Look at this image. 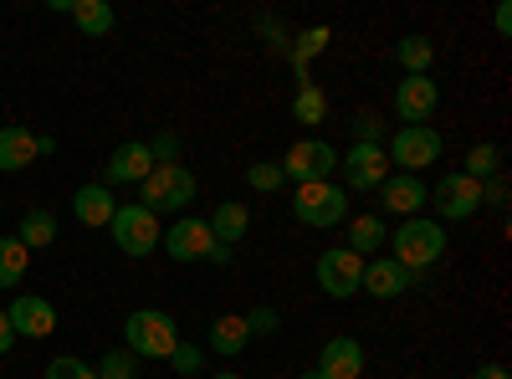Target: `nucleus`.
Listing matches in <instances>:
<instances>
[{"label": "nucleus", "instance_id": "f257e3e1", "mask_svg": "<svg viewBox=\"0 0 512 379\" xmlns=\"http://www.w3.org/2000/svg\"><path fill=\"white\" fill-rule=\"evenodd\" d=\"M384 246H395L390 257L415 277V272H425L431 262H441V251H446V226L431 221V216H410V221H400V231L384 241Z\"/></svg>", "mask_w": 512, "mask_h": 379}, {"label": "nucleus", "instance_id": "f03ea898", "mask_svg": "<svg viewBox=\"0 0 512 379\" xmlns=\"http://www.w3.org/2000/svg\"><path fill=\"white\" fill-rule=\"evenodd\" d=\"M180 344V328L169 313L159 308H139V313H128L123 318V349L134 354V359H169Z\"/></svg>", "mask_w": 512, "mask_h": 379}, {"label": "nucleus", "instance_id": "7ed1b4c3", "mask_svg": "<svg viewBox=\"0 0 512 379\" xmlns=\"http://www.w3.org/2000/svg\"><path fill=\"white\" fill-rule=\"evenodd\" d=\"M292 216L303 221V226H338V221H349V190L344 185H333V180H313V185H297L292 190Z\"/></svg>", "mask_w": 512, "mask_h": 379}, {"label": "nucleus", "instance_id": "20e7f679", "mask_svg": "<svg viewBox=\"0 0 512 379\" xmlns=\"http://www.w3.org/2000/svg\"><path fill=\"white\" fill-rule=\"evenodd\" d=\"M384 159L400 164L405 175H420V170H431V164L441 159V134L431 129V123H400L395 139L384 144Z\"/></svg>", "mask_w": 512, "mask_h": 379}, {"label": "nucleus", "instance_id": "39448f33", "mask_svg": "<svg viewBox=\"0 0 512 379\" xmlns=\"http://www.w3.org/2000/svg\"><path fill=\"white\" fill-rule=\"evenodd\" d=\"M144 190V210H154V216H164V210H185L195 205V175L185 170V164H154L149 180L139 185Z\"/></svg>", "mask_w": 512, "mask_h": 379}, {"label": "nucleus", "instance_id": "423d86ee", "mask_svg": "<svg viewBox=\"0 0 512 379\" xmlns=\"http://www.w3.org/2000/svg\"><path fill=\"white\" fill-rule=\"evenodd\" d=\"M108 226H113V241H118L123 257H149V251L164 241L159 216H154V210H144V205H118Z\"/></svg>", "mask_w": 512, "mask_h": 379}, {"label": "nucleus", "instance_id": "0eeeda50", "mask_svg": "<svg viewBox=\"0 0 512 379\" xmlns=\"http://www.w3.org/2000/svg\"><path fill=\"white\" fill-rule=\"evenodd\" d=\"M318 287L328 292V298H354V292L364 287V257L349 246H328L318 257Z\"/></svg>", "mask_w": 512, "mask_h": 379}, {"label": "nucleus", "instance_id": "6e6552de", "mask_svg": "<svg viewBox=\"0 0 512 379\" xmlns=\"http://www.w3.org/2000/svg\"><path fill=\"white\" fill-rule=\"evenodd\" d=\"M338 170V149L328 139H297L282 159V175L297 180V185H313V180H328Z\"/></svg>", "mask_w": 512, "mask_h": 379}, {"label": "nucleus", "instance_id": "1a4fd4ad", "mask_svg": "<svg viewBox=\"0 0 512 379\" xmlns=\"http://www.w3.org/2000/svg\"><path fill=\"white\" fill-rule=\"evenodd\" d=\"M425 200H436L441 221H466V216H477V210H482V180L451 170V175H441V185L425 195Z\"/></svg>", "mask_w": 512, "mask_h": 379}, {"label": "nucleus", "instance_id": "9d476101", "mask_svg": "<svg viewBox=\"0 0 512 379\" xmlns=\"http://www.w3.org/2000/svg\"><path fill=\"white\" fill-rule=\"evenodd\" d=\"M338 170H344V190H379L390 175V159H384V144H354L338 159Z\"/></svg>", "mask_w": 512, "mask_h": 379}, {"label": "nucleus", "instance_id": "9b49d317", "mask_svg": "<svg viewBox=\"0 0 512 379\" xmlns=\"http://www.w3.org/2000/svg\"><path fill=\"white\" fill-rule=\"evenodd\" d=\"M175 262H205L210 251H216V236H210V226L200 221V216H180L175 226L164 231V241H159Z\"/></svg>", "mask_w": 512, "mask_h": 379}, {"label": "nucleus", "instance_id": "f8f14e48", "mask_svg": "<svg viewBox=\"0 0 512 379\" xmlns=\"http://www.w3.org/2000/svg\"><path fill=\"white\" fill-rule=\"evenodd\" d=\"M441 108V82L425 72V77H405L395 88V113L400 123H431V113Z\"/></svg>", "mask_w": 512, "mask_h": 379}, {"label": "nucleus", "instance_id": "ddd939ff", "mask_svg": "<svg viewBox=\"0 0 512 379\" xmlns=\"http://www.w3.org/2000/svg\"><path fill=\"white\" fill-rule=\"evenodd\" d=\"M149 170H154L149 144L128 139V144H118V149H113V159L103 164V185H108V190H113V185H144V180H149Z\"/></svg>", "mask_w": 512, "mask_h": 379}, {"label": "nucleus", "instance_id": "4468645a", "mask_svg": "<svg viewBox=\"0 0 512 379\" xmlns=\"http://www.w3.org/2000/svg\"><path fill=\"white\" fill-rule=\"evenodd\" d=\"M11 328H16V339H52L57 333V308L47 298H31V292H21V298L6 308Z\"/></svg>", "mask_w": 512, "mask_h": 379}, {"label": "nucleus", "instance_id": "2eb2a0df", "mask_svg": "<svg viewBox=\"0 0 512 379\" xmlns=\"http://www.w3.org/2000/svg\"><path fill=\"white\" fill-rule=\"evenodd\" d=\"M318 374L323 379H359L364 374V349H359V339H328L323 344V359H318Z\"/></svg>", "mask_w": 512, "mask_h": 379}, {"label": "nucleus", "instance_id": "dca6fc26", "mask_svg": "<svg viewBox=\"0 0 512 379\" xmlns=\"http://www.w3.org/2000/svg\"><path fill=\"white\" fill-rule=\"evenodd\" d=\"M425 190L420 185V175H384V185H379V200H384V210H390V216H415V210L425 205Z\"/></svg>", "mask_w": 512, "mask_h": 379}, {"label": "nucleus", "instance_id": "f3484780", "mask_svg": "<svg viewBox=\"0 0 512 379\" xmlns=\"http://www.w3.org/2000/svg\"><path fill=\"white\" fill-rule=\"evenodd\" d=\"M410 282H415V277H410L395 257L364 262V292H369V298H384V303H390V298H400V292H405Z\"/></svg>", "mask_w": 512, "mask_h": 379}, {"label": "nucleus", "instance_id": "a211bd4d", "mask_svg": "<svg viewBox=\"0 0 512 379\" xmlns=\"http://www.w3.org/2000/svg\"><path fill=\"white\" fill-rule=\"evenodd\" d=\"M205 226H210V236H216V246H241V236L251 226V210L241 200H221L216 210H210Z\"/></svg>", "mask_w": 512, "mask_h": 379}, {"label": "nucleus", "instance_id": "6ab92c4d", "mask_svg": "<svg viewBox=\"0 0 512 379\" xmlns=\"http://www.w3.org/2000/svg\"><path fill=\"white\" fill-rule=\"evenodd\" d=\"M31 159H36V134L21 129V123H6V129H0V175L26 170Z\"/></svg>", "mask_w": 512, "mask_h": 379}, {"label": "nucleus", "instance_id": "aec40b11", "mask_svg": "<svg viewBox=\"0 0 512 379\" xmlns=\"http://www.w3.org/2000/svg\"><path fill=\"white\" fill-rule=\"evenodd\" d=\"M113 190L108 185H82L77 195H72V216L82 221V226H108L113 221Z\"/></svg>", "mask_w": 512, "mask_h": 379}, {"label": "nucleus", "instance_id": "412c9836", "mask_svg": "<svg viewBox=\"0 0 512 379\" xmlns=\"http://www.w3.org/2000/svg\"><path fill=\"white\" fill-rule=\"evenodd\" d=\"M246 344H251V333H246V318H241V313H226V318L210 323V349H216V354L236 359Z\"/></svg>", "mask_w": 512, "mask_h": 379}, {"label": "nucleus", "instance_id": "4be33fe9", "mask_svg": "<svg viewBox=\"0 0 512 379\" xmlns=\"http://www.w3.org/2000/svg\"><path fill=\"white\" fill-rule=\"evenodd\" d=\"M395 62L405 67V77H425V72H431V62H436V41L431 36H400Z\"/></svg>", "mask_w": 512, "mask_h": 379}, {"label": "nucleus", "instance_id": "5701e85b", "mask_svg": "<svg viewBox=\"0 0 512 379\" xmlns=\"http://www.w3.org/2000/svg\"><path fill=\"white\" fill-rule=\"evenodd\" d=\"M16 241H21L26 251L52 246V241H57V216H52V210H26V216H21V231H16Z\"/></svg>", "mask_w": 512, "mask_h": 379}, {"label": "nucleus", "instance_id": "b1692460", "mask_svg": "<svg viewBox=\"0 0 512 379\" xmlns=\"http://www.w3.org/2000/svg\"><path fill=\"white\" fill-rule=\"evenodd\" d=\"M72 21L82 36H108L113 31V6L108 0H72Z\"/></svg>", "mask_w": 512, "mask_h": 379}, {"label": "nucleus", "instance_id": "393cba45", "mask_svg": "<svg viewBox=\"0 0 512 379\" xmlns=\"http://www.w3.org/2000/svg\"><path fill=\"white\" fill-rule=\"evenodd\" d=\"M26 267H31V251L16 236H0V287H21Z\"/></svg>", "mask_w": 512, "mask_h": 379}, {"label": "nucleus", "instance_id": "a878e982", "mask_svg": "<svg viewBox=\"0 0 512 379\" xmlns=\"http://www.w3.org/2000/svg\"><path fill=\"white\" fill-rule=\"evenodd\" d=\"M384 241H390V231H384L379 216H354L349 221V251H359V257H369V251L384 246Z\"/></svg>", "mask_w": 512, "mask_h": 379}, {"label": "nucleus", "instance_id": "bb28decb", "mask_svg": "<svg viewBox=\"0 0 512 379\" xmlns=\"http://www.w3.org/2000/svg\"><path fill=\"white\" fill-rule=\"evenodd\" d=\"M292 118H297V123H323V118H328V98L313 88V82H303V88H297V98H292Z\"/></svg>", "mask_w": 512, "mask_h": 379}, {"label": "nucleus", "instance_id": "cd10ccee", "mask_svg": "<svg viewBox=\"0 0 512 379\" xmlns=\"http://www.w3.org/2000/svg\"><path fill=\"white\" fill-rule=\"evenodd\" d=\"M93 369H98V379H134L139 374V359L128 354V349H108Z\"/></svg>", "mask_w": 512, "mask_h": 379}, {"label": "nucleus", "instance_id": "c85d7f7f", "mask_svg": "<svg viewBox=\"0 0 512 379\" xmlns=\"http://www.w3.org/2000/svg\"><path fill=\"white\" fill-rule=\"evenodd\" d=\"M246 185H251V190H262V195H272V190L287 185V175H282V164L262 159V164H246Z\"/></svg>", "mask_w": 512, "mask_h": 379}, {"label": "nucleus", "instance_id": "c756f323", "mask_svg": "<svg viewBox=\"0 0 512 379\" xmlns=\"http://www.w3.org/2000/svg\"><path fill=\"white\" fill-rule=\"evenodd\" d=\"M497 144H477L472 154H466V170L461 175H472V180H487V175H497Z\"/></svg>", "mask_w": 512, "mask_h": 379}, {"label": "nucleus", "instance_id": "7c9ffc66", "mask_svg": "<svg viewBox=\"0 0 512 379\" xmlns=\"http://www.w3.org/2000/svg\"><path fill=\"white\" fill-rule=\"evenodd\" d=\"M246 318V333H251V339H267V333H277L282 328V318H277V308L272 303H256L251 313H241Z\"/></svg>", "mask_w": 512, "mask_h": 379}, {"label": "nucleus", "instance_id": "2f4dec72", "mask_svg": "<svg viewBox=\"0 0 512 379\" xmlns=\"http://www.w3.org/2000/svg\"><path fill=\"white\" fill-rule=\"evenodd\" d=\"M47 379H98V369H93V364H82L77 354H62V359L47 364Z\"/></svg>", "mask_w": 512, "mask_h": 379}, {"label": "nucleus", "instance_id": "473e14b6", "mask_svg": "<svg viewBox=\"0 0 512 379\" xmlns=\"http://www.w3.org/2000/svg\"><path fill=\"white\" fill-rule=\"evenodd\" d=\"M169 364H175V374H195V369H205V349H195V344H175V354H169Z\"/></svg>", "mask_w": 512, "mask_h": 379}, {"label": "nucleus", "instance_id": "72a5a7b5", "mask_svg": "<svg viewBox=\"0 0 512 379\" xmlns=\"http://www.w3.org/2000/svg\"><path fill=\"white\" fill-rule=\"evenodd\" d=\"M379 139H384L379 113H359V118H354V144H379Z\"/></svg>", "mask_w": 512, "mask_h": 379}, {"label": "nucleus", "instance_id": "f704fd0d", "mask_svg": "<svg viewBox=\"0 0 512 379\" xmlns=\"http://www.w3.org/2000/svg\"><path fill=\"white\" fill-rule=\"evenodd\" d=\"M149 154H154V164H180V139L175 134H159L149 144Z\"/></svg>", "mask_w": 512, "mask_h": 379}, {"label": "nucleus", "instance_id": "c9c22d12", "mask_svg": "<svg viewBox=\"0 0 512 379\" xmlns=\"http://www.w3.org/2000/svg\"><path fill=\"white\" fill-rule=\"evenodd\" d=\"M323 47H328V31H323V26H318V31H308V36H303V47H297V67H303L313 52H323Z\"/></svg>", "mask_w": 512, "mask_h": 379}, {"label": "nucleus", "instance_id": "e433bc0d", "mask_svg": "<svg viewBox=\"0 0 512 379\" xmlns=\"http://www.w3.org/2000/svg\"><path fill=\"white\" fill-rule=\"evenodd\" d=\"M482 205H507V185H502V180L482 185Z\"/></svg>", "mask_w": 512, "mask_h": 379}, {"label": "nucleus", "instance_id": "4c0bfd02", "mask_svg": "<svg viewBox=\"0 0 512 379\" xmlns=\"http://www.w3.org/2000/svg\"><path fill=\"white\" fill-rule=\"evenodd\" d=\"M11 344H16V328H11L6 313H0V354H11Z\"/></svg>", "mask_w": 512, "mask_h": 379}, {"label": "nucleus", "instance_id": "58836bf2", "mask_svg": "<svg viewBox=\"0 0 512 379\" xmlns=\"http://www.w3.org/2000/svg\"><path fill=\"white\" fill-rule=\"evenodd\" d=\"M492 26H497V36H507V31H512V6H507V0H502V6H497Z\"/></svg>", "mask_w": 512, "mask_h": 379}, {"label": "nucleus", "instance_id": "ea45409f", "mask_svg": "<svg viewBox=\"0 0 512 379\" xmlns=\"http://www.w3.org/2000/svg\"><path fill=\"white\" fill-rule=\"evenodd\" d=\"M472 379H507V369H502V364H482Z\"/></svg>", "mask_w": 512, "mask_h": 379}, {"label": "nucleus", "instance_id": "a19ab883", "mask_svg": "<svg viewBox=\"0 0 512 379\" xmlns=\"http://www.w3.org/2000/svg\"><path fill=\"white\" fill-rule=\"evenodd\" d=\"M210 379H241V374H210Z\"/></svg>", "mask_w": 512, "mask_h": 379}, {"label": "nucleus", "instance_id": "79ce46f5", "mask_svg": "<svg viewBox=\"0 0 512 379\" xmlns=\"http://www.w3.org/2000/svg\"><path fill=\"white\" fill-rule=\"evenodd\" d=\"M303 379H323V374H318V369H308V374H303Z\"/></svg>", "mask_w": 512, "mask_h": 379}]
</instances>
